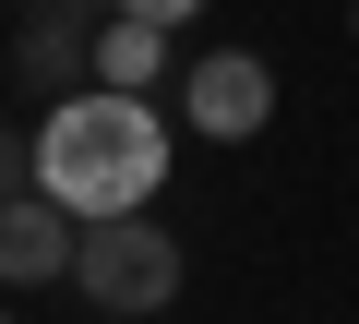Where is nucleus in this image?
I'll list each match as a JSON object with an SVG mask.
<instances>
[{
	"mask_svg": "<svg viewBox=\"0 0 359 324\" xmlns=\"http://www.w3.org/2000/svg\"><path fill=\"white\" fill-rule=\"evenodd\" d=\"M72 288H84L96 312L144 324V312H168V300H180V240H168L156 216H96V228L72 240Z\"/></svg>",
	"mask_w": 359,
	"mask_h": 324,
	"instance_id": "2",
	"label": "nucleus"
},
{
	"mask_svg": "<svg viewBox=\"0 0 359 324\" xmlns=\"http://www.w3.org/2000/svg\"><path fill=\"white\" fill-rule=\"evenodd\" d=\"M0 324H13V312H0Z\"/></svg>",
	"mask_w": 359,
	"mask_h": 324,
	"instance_id": "11",
	"label": "nucleus"
},
{
	"mask_svg": "<svg viewBox=\"0 0 359 324\" xmlns=\"http://www.w3.org/2000/svg\"><path fill=\"white\" fill-rule=\"evenodd\" d=\"M72 240H84V216H60L48 193H0V288H72Z\"/></svg>",
	"mask_w": 359,
	"mask_h": 324,
	"instance_id": "4",
	"label": "nucleus"
},
{
	"mask_svg": "<svg viewBox=\"0 0 359 324\" xmlns=\"http://www.w3.org/2000/svg\"><path fill=\"white\" fill-rule=\"evenodd\" d=\"M180 120H192L204 144H252V132L276 120V72H264L252 48H204L192 72H180Z\"/></svg>",
	"mask_w": 359,
	"mask_h": 324,
	"instance_id": "3",
	"label": "nucleus"
},
{
	"mask_svg": "<svg viewBox=\"0 0 359 324\" xmlns=\"http://www.w3.org/2000/svg\"><path fill=\"white\" fill-rule=\"evenodd\" d=\"M0 193H36V144L25 132H0Z\"/></svg>",
	"mask_w": 359,
	"mask_h": 324,
	"instance_id": "7",
	"label": "nucleus"
},
{
	"mask_svg": "<svg viewBox=\"0 0 359 324\" xmlns=\"http://www.w3.org/2000/svg\"><path fill=\"white\" fill-rule=\"evenodd\" d=\"M156 181H168V120H156V96L84 84V96L48 108V132H36V193H48L60 216H84V228H96V216H144Z\"/></svg>",
	"mask_w": 359,
	"mask_h": 324,
	"instance_id": "1",
	"label": "nucleus"
},
{
	"mask_svg": "<svg viewBox=\"0 0 359 324\" xmlns=\"http://www.w3.org/2000/svg\"><path fill=\"white\" fill-rule=\"evenodd\" d=\"M96 25H108V13H96ZM96 25H84V13H25V25H13V84H25V96H84V84H96Z\"/></svg>",
	"mask_w": 359,
	"mask_h": 324,
	"instance_id": "5",
	"label": "nucleus"
},
{
	"mask_svg": "<svg viewBox=\"0 0 359 324\" xmlns=\"http://www.w3.org/2000/svg\"><path fill=\"white\" fill-rule=\"evenodd\" d=\"M25 13H84V25H96V13H108V0H25Z\"/></svg>",
	"mask_w": 359,
	"mask_h": 324,
	"instance_id": "9",
	"label": "nucleus"
},
{
	"mask_svg": "<svg viewBox=\"0 0 359 324\" xmlns=\"http://www.w3.org/2000/svg\"><path fill=\"white\" fill-rule=\"evenodd\" d=\"M347 37H359V0H347Z\"/></svg>",
	"mask_w": 359,
	"mask_h": 324,
	"instance_id": "10",
	"label": "nucleus"
},
{
	"mask_svg": "<svg viewBox=\"0 0 359 324\" xmlns=\"http://www.w3.org/2000/svg\"><path fill=\"white\" fill-rule=\"evenodd\" d=\"M108 13H144V25H192L204 0H108Z\"/></svg>",
	"mask_w": 359,
	"mask_h": 324,
	"instance_id": "8",
	"label": "nucleus"
},
{
	"mask_svg": "<svg viewBox=\"0 0 359 324\" xmlns=\"http://www.w3.org/2000/svg\"><path fill=\"white\" fill-rule=\"evenodd\" d=\"M96 84H108V96H156V84H168V25L108 13V25H96Z\"/></svg>",
	"mask_w": 359,
	"mask_h": 324,
	"instance_id": "6",
	"label": "nucleus"
}]
</instances>
